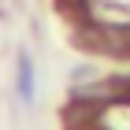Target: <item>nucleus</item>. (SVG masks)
<instances>
[{
	"mask_svg": "<svg viewBox=\"0 0 130 130\" xmlns=\"http://www.w3.org/2000/svg\"><path fill=\"white\" fill-rule=\"evenodd\" d=\"M19 97L22 104H34V60L19 52Z\"/></svg>",
	"mask_w": 130,
	"mask_h": 130,
	"instance_id": "f257e3e1",
	"label": "nucleus"
}]
</instances>
